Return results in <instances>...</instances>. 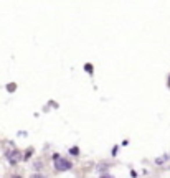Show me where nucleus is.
Segmentation results:
<instances>
[{
    "instance_id": "5",
    "label": "nucleus",
    "mask_w": 170,
    "mask_h": 178,
    "mask_svg": "<svg viewBox=\"0 0 170 178\" xmlns=\"http://www.w3.org/2000/svg\"><path fill=\"white\" fill-rule=\"evenodd\" d=\"M84 69L88 73H93V66H91V64H84Z\"/></svg>"
},
{
    "instance_id": "4",
    "label": "nucleus",
    "mask_w": 170,
    "mask_h": 178,
    "mask_svg": "<svg viewBox=\"0 0 170 178\" xmlns=\"http://www.w3.org/2000/svg\"><path fill=\"white\" fill-rule=\"evenodd\" d=\"M15 84H13V82H12V84H8V86H7V89H8V91H10V92H13V91H15Z\"/></svg>"
},
{
    "instance_id": "8",
    "label": "nucleus",
    "mask_w": 170,
    "mask_h": 178,
    "mask_svg": "<svg viewBox=\"0 0 170 178\" xmlns=\"http://www.w3.org/2000/svg\"><path fill=\"white\" fill-rule=\"evenodd\" d=\"M12 178H22V177H12Z\"/></svg>"
},
{
    "instance_id": "9",
    "label": "nucleus",
    "mask_w": 170,
    "mask_h": 178,
    "mask_svg": "<svg viewBox=\"0 0 170 178\" xmlns=\"http://www.w3.org/2000/svg\"><path fill=\"white\" fill-rule=\"evenodd\" d=\"M169 86H170V78H169Z\"/></svg>"
},
{
    "instance_id": "6",
    "label": "nucleus",
    "mask_w": 170,
    "mask_h": 178,
    "mask_svg": "<svg viewBox=\"0 0 170 178\" xmlns=\"http://www.w3.org/2000/svg\"><path fill=\"white\" fill-rule=\"evenodd\" d=\"M30 178H45V177H41V175H31Z\"/></svg>"
},
{
    "instance_id": "1",
    "label": "nucleus",
    "mask_w": 170,
    "mask_h": 178,
    "mask_svg": "<svg viewBox=\"0 0 170 178\" xmlns=\"http://www.w3.org/2000/svg\"><path fill=\"white\" fill-rule=\"evenodd\" d=\"M55 167L60 170V172H66V170H69V168L73 167L71 162L69 160H65V158H60V155H55Z\"/></svg>"
},
{
    "instance_id": "3",
    "label": "nucleus",
    "mask_w": 170,
    "mask_h": 178,
    "mask_svg": "<svg viewBox=\"0 0 170 178\" xmlns=\"http://www.w3.org/2000/svg\"><path fill=\"white\" fill-rule=\"evenodd\" d=\"M69 153H71V155H79V148H78V147H73L71 150H69Z\"/></svg>"
},
{
    "instance_id": "2",
    "label": "nucleus",
    "mask_w": 170,
    "mask_h": 178,
    "mask_svg": "<svg viewBox=\"0 0 170 178\" xmlns=\"http://www.w3.org/2000/svg\"><path fill=\"white\" fill-rule=\"evenodd\" d=\"M7 158L10 160V163H17L22 158V153L20 152H10V153H7Z\"/></svg>"
},
{
    "instance_id": "7",
    "label": "nucleus",
    "mask_w": 170,
    "mask_h": 178,
    "mask_svg": "<svg viewBox=\"0 0 170 178\" xmlns=\"http://www.w3.org/2000/svg\"><path fill=\"white\" fill-rule=\"evenodd\" d=\"M101 178H112V177H109V175H103Z\"/></svg>"
}]
</instances>
